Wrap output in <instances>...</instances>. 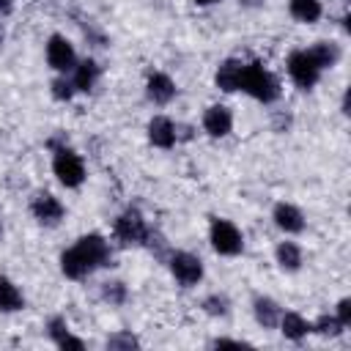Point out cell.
<instances>
[{"label":"cell","mask_w":351,"mask_h":351,"mask_svg":"<svg viewBox=\"0 0 351 351\" xmlns=\"http://www.w3.org/2000/svg\"><path fill=\"white\" fill-rule=\"evenodd\" d=\"M99 266H110V247L99 233L82 236L74 247H69L60 255V269L71 280H82Z\"/></svg>","instance_id":"6da1fadb"},{"label":"cell","mask_w":351,"mask_h":351,"mask_svg":"<svg viewBox=\"0 0 351 351\" xmlns=\"http://www.w3.org/2000/svg\"><path fill=\"white\" fill-rule=\"evenodd\" d=\"M239 88L247 90L252 99H258V101H263V104H269V101H274V99L280 96L277 80H274L271 71H266L261 63H247V66L241 69V82H239Z\"/></svg>","instance_id":"7a4b0ae2"},{"label":"cell","mask_w":351,"mask_h":351,"mask_svg":"<svg viewBox=\"0 0 351 351\" xmlns=\"http://www.w3.org/2000/svg\"><path fill=\"white\" fill-rule=\"evenodd\" d=\"M321 66L315 63V58L310 55V49H296V52H291V58H288V74H291V80L299 85V88H313L315 82H318V77H321Z\"/></svg>","instance_id":"3957f363"},{"label":"cell","mask_w":351,"mask_h":351,"mask_svg":"<svg viewBox=\"0 0 351 351\" xmlns=\"http://www.w3.org/2000/svg\"><path fill=\"white\" fill-rule=\"evenodd\" d=\"M112 233H115V239L121 244H143L148 239V225H145V219H143V214L137 208H126L115 219Z\"/></svg>","instance_id":"277c9868"},{"label":"cell","mask_w":351,"mask_h":351,"mask_svg":"<svg viewBox=\"0 0 351 351\" xmlns=\"http://www.w3.org/2000/svg\"><path fill=\"white\" fill-rule=\"evenodd\" d=\"M52 170H55L58 181H60L63 186H80L82 178H85V165H82V159H80L74 151H69V148H58V151H55Z\"/></svg>","instance_id":"5b68a950"},{"label":"cell","mask_w":351,"mask_h":351,"mask_svg":"<svg viewBox=\"0 0 351 351\" xmlns=\"http://www.w3.org/2000/svg\"><path fill=\"white\" fill-rule=\"evenodd\" d=\"M211 247L219 255H239L244 247L241 230L228 219H214L211 222Z\"/></svg>","instance_id":"8992f818"},{"label":"cell","mask_w":351,"mask_h":351,"mask_svg":"<svg viewBox=\"0 0 351 351\" xmlns=\"http://www.w3.org/2000/svg\"><path fill=\"white\" fill-rule=\"evenodd\" d=\"M170 271H173V277H176L181 285H195V282H200V277H203V263H200V258H195V255H189V252H173V258H170Z\"/></svg>","instance_id":"52a82bcc"},{"label":"cell","mask_w":351,"mask_h":351,"mask_svg":"<svg viewBox=\"0 0 351 351\" xmlns=\"http://www.w3.org/2000/svg\"><path fill=\"white\" fill-rule=\"evenodd\" d=\"M47 63H49L55 71H69V69H74V63H77L74 47H71L63 36H52L49 44H47Z\"/></svg>","instance_id":"ba28073f"},{"label":"cell","mask_w":351,"mask_h":351,"mask_svg":"<svg viewBox=\"0 0 351 351\" xmlns=\"http://www.w3.org/2000/svg\"><path fill=\"white\" fill-rule=\"evenodd\" d=\"M30 211H33V217H36L38 222H44V225H55V222L63 217L60 200H58L55 195H49V192H38V195L33 197V203H30Z\"/></svg>","instance_id":"9c48e42d"},{"label":"cell","mask_w":351,"mask_h":351,"mask_svg":"<svg viewBox=\"0 0 351 351\" xmlns=\"http://www.w3.org/2000/svg\"><path fill=\"white\" fill-rule=\"evenodd\" d=\"M230 126H233V115H230L228 107L214 104V107L206 110V115H203V129H206L211 137H225V134L230 132Z\"/></svg>","instance_id":"30bf717a"},{"label":"cell","mask_w":351,"mask_h":351,"mask_svg":"<svg viewBox=\"0 0 351 351\" xmlns=\"http://www.w3.org/2000/svg\"><path fill=\"white\" fill-rule=\"evenodd\" d=\"M148 140L154 145H159V148H170L176 143V126H173V121L165 118V115L151 118V123H148Z\"/></svg>","instance_id":"8fae6325"},{"label":"cell","mask_w":351,"mask_h":351,"mask_svg":"<svg viewBox=\"0 0 351 351\" xmlns=\"http://www.w3.org/2000/svg\"><path fill=\"white\" fill-rule=\"evenodd\" d=\"M274 222H277V228L285 230V233H299V230L304 228L302 211H299L296 206H291V203H277V206H274Z\"/></svg>","instance_id":"7c38bea8"},{"label":"cell","mask_w":351,"mask_h":351,"mask_svg":"<svg viewBox=\"0 0 351 351\" xmlns=\"http://www.w3.org/2000/svg\"><path fill=\"white\" fill-rule=\"evenodd\" d=\"M145 90H148V99L154 104H167L176 96V85H173V80L167 74H151Z\"/></svg>","instance_id":"4fadbf2b"},{"label":"cell","mask_w":351,"mask_h":351,"mask_svg":"<svg viewBox=\"0 0 351 351\" xmlns=\"http://www.w3.org/2000/svg\"><path fill=\"white\" fill-rule=\"evenodd\" d=\"M277 326H280V332H282L288 340H302L307 332H313V326H310L299 313H280Z\"/></svg>","instance_id":"5bb4252c"},{"label":"cell","mask_w":351,"mask_h":351,"mask_svg":"<svg viewBox=\"0 0 351 351\" xmlns=\"http://www.w3.org/2000/svg\"><path fill=\"white\" fill-rule=\"evenodd\" d=\"M241 69H244V63H239V60H225V63L217 69V85H219L222 90H228V93L239 90Z\"/></svg>","instance_id":"9a60e30c"},{"label":"cell","mask_w":351,"mask_h":351,"mask_svg":"<svg viewBox=\"0 0 351 351\" xmlns=\"http://www.w3.org/2000/svg\"><path fill=\"white\" fill-rule=\"evenodd\" d=\"M25 307V299H22V291L8 280V277H0V310L3 313H16Z\"/></svg>","instance_id":"2e32d148"},{"label":"cell","mask_w":351,"mask_h":351,"mask_svg":"<svg viewBox=\"0 0 351 351\" xmlns=\"http://www.w3.org/2000/svg\"><path fill=\"white\" fill-rule=\"evenodd\" d=\"M252 310H255V318H258V324H263V326H277V321H280V304L274 302V299H269V296H258L255 299V304H252Z\"/></svg>","instance_id":"e0dca14e"},{"label":"cell","mask_w":351,"mask_h":351,"mask_svg":"<svg viewBox=\"0 0 351 351\" xmlns=\"http://www.w3.org/2000/svg\"><path fill=\"white\" fill-rule=\"evenodd\" d=\"M99 80V66L93 60H82L80 66H74V90H90Z\"/></svg>","instance_id":"ac0fdd59"},{"label":"cell","mask_w":351,"mask_h":351,"mask_svg":"<svg viewBox=\"0 0 351 351\" xmlns=\"http://www.w3.org/2000/svg\"><path fill=\"white\" fill-rule=\"evenodd\" d=\"M291 16L299 19V22H315L321 16V3L318 0H291Z\"/></svg>","instance_id":"d6986e66"},{"label":"cell","mask_w":351,"mask_h":351,"mask_svg":"<svg viewBox=\"0 0 351 351\" xmlns=\"http://www.w3.org/2000/svg\"><path fill=\"white\" fill-rule=\"evenodd\" d=\"M277 263H280L282 269H288V271H296V269L302 266V250H299L293 241H282V244L277 247Z\"/></svg>","instance_id":"ffe728a7"},{"label":"cell","mask_w":351,"mask_h":351,"mask_svg":"<svg viewBox=\"0 0 351 351\" xmlns=\"http://www.w3.org/2000/svg\"><path fill=\"white\" fill-rule=\"evenodd\" d=\"M310 55L315 58V63H318L321 69L335 66V63H337V58H340L337 47H335V44H329V41H318V44H313V47H310Z\"/></svg>","instance_id":"44dd1931"},{"label":"cell","mask_w":351,"mask_h":351,"mask_svg":"<svg viewBox=\"0 0 351 351\" xmlns=\"http://www.w3.org/2000/svg\"><path fill=\"white\" fill-rule=\"evenodd\" d=\"M101 299L110 302V304H123L126 302V285L112 280V282H104L101 285Z\"/></svg>","instance_id":"7402d4cb"},{"label":"cell","mask_w":351,"mask_h":351,"mask_svg":"<svg viewBox=\"0 0 351 351\" xmlns=\"http://www.w3.org/2000/svg\"><path fill=\"white\" fill-rule=\"evenodd\" d=\"M318 335H324V337H337L340 332H343V324L335 318V315H321L315 324H310Z\"/></svg>","instance_id":"603a6c76"},{"label":"cell","mask_w":351,"mask_h":351,"mask_svg":"<svg viewBox=\"0 0 351 351\" xmlns=\"http://www.w3.org/2000/svg\"><path fill=\"white\" fill-rule=\"evenodd\" d=\"M203 307H206V313H211V315H225L228 313V299L225 296H208L206 302H203Z\"/></svg>","instance_id":"cb8c5ba5"},{"label":"cell","mask_w":351,"mask_h":351,"mask_svg":"<svg viewBox=\"0 0 351 351\" xmlns=\"http://www.w3.org/2000/svg\"><path fill=\"white\" fill-rule=\"evenodd\" d=\"M140 343H137V337H132L129 332H123V335H112L110 340H107V348H137Z\"/></svg>","instance_id":"d4e9b609"},{"label":"cell","mask_w":351,"mask_h":351,"mask_svg":"<svg viewBox=\"0 0 351 351\" xmlns=\"http://www.w3.org/2000/svg\"><path fill=\"white\" fill-rule=\"evenodd\" d=\"M71 93H74V82H69V80H55L52 82V96L55 99H71Z\"/></svg>","instance_id":"484cf974"},{"label":"cell","mask_w":351,"mask_h":351,"mask_svg":"<svg viewBox=\"0 0 351 351\" xmlns=\"http://www.w3.org/2000/svg\"><path fill=\"white\" fill-rule=\"evenodd\" d=\"M335 318H337L343 326L351 324V299H340V302H337V313H335Z\"/></svg>","instance_id":"4316f807"},{"label":"cell","mask_w":351,"mask_h":351,"mask_svg":"<svg viewBox=\"0 0 351 351\" xmlns=\"http://www.w3.org/2000/svg\"><path fill=\"white\" fill-rule=\"evenodd\" d=\"M55 343H58L60 348H74V351H82V348H85V343H82L80 337H74L71 332H66V335H63L60 340H55Z\"/></svg>","instance_id":"83f0119b"},{"label":"cell","mask_w":351,"mask_h":351,"mask_svg":"<svg viewBox=\"0 0 351 351\" xmlns=\"http://www.w3.org/2000/svg\"><path fill=\"white\" fill-rule=\"evenodd\" d=\"M66 332H69V326H66L63 318H52V321H49V337H52V340H60Z\"/></svg>","instance_id":"f1b7e54d"},{"label":"cell","mask_w":351,"mask_h":351,"mask_svg":"<svg viewBox=\"0 0 351 351\" xmlns=\"http://www.w3.org/2000/svg\"><path fill=\"white\" fill-rule=\"evenodd\" d=\"M8 5H11V0H0V11H8Z\"/></svg>","instance_id":"f546056e"},{"label":"cell","mask_w":351,"mask_h":351,"mask_svg":"<svg viewBox=\"0 0 351 351\" xmlns=\"http://www.w3.org/2000/svg\"><path fill=\"white\" fill-rule=\"evenodd\" d=\"M197 5H211V3H219V0H195Z\"/></svg>","instance_id":"4dcf8cb0"},{"label":"cell","mask_w":351,"mask_h":351,"mask_svg":"<svg viewBox=\"0 0 351 351\" xmlns=\"http://www.w3.org/2000/svg\"><path fill=\"white\" fill-rule=\"evenodd\" d=\"M0 230H3V225H0Z\"/></svg>","instance_id":"1f68e13d"}]
</instances>
